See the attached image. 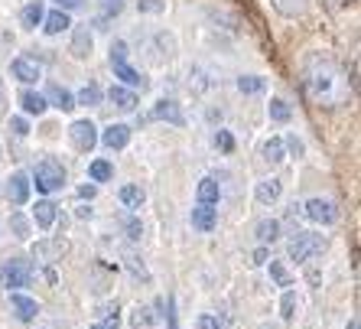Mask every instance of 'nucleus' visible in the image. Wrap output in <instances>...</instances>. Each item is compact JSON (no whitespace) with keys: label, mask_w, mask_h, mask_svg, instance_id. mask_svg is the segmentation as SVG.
<instances>
[{"label":"nucleus","mask_w":361,"mask_h":329,"mask_svg":"<svg viewBox=\"0 0 361 329\" xmlns=\"http://www.w3.org/2000/svg\"><path fill=\"white\" fill-rule=\"evenodd\" d=\"M150 323H153V313L147 310V306H137L134 316H130V326H134V329H147Z\"/></svg>","instance_id":"obj_36"},{"label":"nucleus","mask_w":361,"mask_h":329,"mask_svg":"<svg viewBox=\"0 0 361 329\" xmlns=\"http://www.w3.org/2000/svg\"><path fill=\"white\" fill-rule=\"evenodd\" d=\"M195 329H221V326H219V320H215V316H209V313H205V316H199Z\"/></svg>","instance_id":"obj_46"},{"label":"nucleus","mask_w":361,"mask_h":329,"mask_svg":"<svg viewBox=\"0 0 361 329\" xmlns=\"http://www.w3.org/2000/svg\"><path fill=\"white\" fill-rule=\"evenodd\" d=\"M254 235H257V241H261V245H274V241L280 238V222H277V219H264V222H257Z\"/></svg>","instance_id":"obj_21"},{"label":"nucleus","mask_w":361,"mask_h":329,"mask_svg":"<svg viewBox=\"0 0 361 329\" xmlns=\"http://www.w3.org/2000/svg\"><path fill=\"white\" fill-rule=\"evenodd\" d=\"M270 277L277 280L280 287H290V284H293V277H290V270H286L280 261H270Z\"/></svg>","instance_id":"obj_35"},{"label":"nucleus","mask_w":361,"mask_h":329,"mask_svg":"<svg viewBox=\"0 0 361 329\" xmlns=\"http://www.w3.org/2000/svg\"><path fill=\"white\" fill-rule=\"evenodd\" d=\"M52 222H56V205H52L49 199L36 203V225H39V228H52Z\"/></svg>","instance_id":"obj_27"},{"label":"nucleus","mask_w":361,"mask_h":329,"mask_svg":"<svg viewBox=\"0 0 361 329\" xmlns=\"http://www.w3.org/2000/svg\"><path fill=\"white\" fill-rule=\"evenodd\" d=\"M56 329H66V326H56Z\"/></svg>","instance_id":"obj_55"},{"label":"nucleus","mask_w":361,"mask_h":329,"mask_svg":"<svg viewBox=\"0 0 361 329\" xmlns=\"http://www.w3.org/2000/svg\"><path fill=\"white\" fill-rule=\"evenodd\" d=\"M124 228H127V238H140L143 235V225L137 219H124Z\"/></svg>","instance_id":"obj_43"},{"label":"nucleus","mask_w":361,"mask_h":329,"mask_svg":"<svg viewBox=\"0 0 361 329\" xmlns=\"http://www.w3.org/2000/svg\"><path fill=\"white\" fill-rule=\"evenodd\" d=\"M127 268L134 270V274H140L143 280H147V270H143V264H140V258H137V254H130L127 251Z\"/></svg>","instance_id":"obj_42"},{"label":"nucleus","mask_w":361,"mask_h":329,"mask_svg":"<svg viewBox=\"0 0 361 329\" xmlns=\"http://www.w3.org/2000/svg\"><path fill=\"white\" fill-rule=\"evenodd\" d=\"M150 118H153V121H169V124H176V127H183V124H185L183 111H179V104L173 102V98H160V102L153 104Z\"/></svg>","instance_id":"obj_8"},{"label":"nucleus","mask_w":361,"mask_h":329,"mask_svg":"<svg viewBox=\"0 0 361 329\" xmlns=\"http://www.w3.org/2000/svg\"><path fill=\"white\" fill-rule=\"evenodd\" d=\"M238 92H241V95L264 92V78L261 76H241V78H238Z\"/></svg>","instance_id":"obj_32"},{"label":"nucleus","mask_w":361,"mask_h":329,"mask_svg":"<svg viewBox=\"0 0 361 329\" xmlns=\"http://www.w3.org/2000/svg\"><path fill=\"white\" fill-rule=\"evenodd\" d=\"M270 121H277V124H286V121L293 118V108L283 102V98H270Z\"/></svg>","instance_id":"obj_26"},{"label":"nucleus","mask_w":361,"mask_h":329,"mask_svg":"<svg viewBox=\"0 0 361 329\" xmlns=\"http://www.w3.org/2000/svg\"><path fill=\"white\" fill-rule=\"evenodd\" d=\"M283 147H286V150H290V153H293V157H302V140H300V137H296V134H290V137H286V140H283Z\"/></svg>","instance_id":"obj_41"},{"label":"nucleus","mask_w":361,"mask_h":329,"mask_svg":"<svg viewBox=\"0 0 361 329\" xmlns=\"http://www.w3.org/2000/svg\"><path fill=\"white\" fill-rule=\"evenodd\" d=\"M101 98H104V92H101L98 85H85L82 92H78L75 104H88V108H94V104H101Z\"/></svg>","instance_id":"obj_29"},{"label":"nucleus","mask_w":361,"mask_h":329,"mask_svg":"<svg viewBox=\"0 0 361 329\" xmlns=\"http://www.w3.org/2000/svg\"><path fill=\"white\" fill-rule=\"evenodd\" d=\"M33 277V264L26 261V258H7L4 268H0V280H4V287L7 290H17V287H26Z\"/></svg>","instance_id":"obj_4"},{"label":"nucleus","mask_w":361,"mask_h":329,"mask_svg":"<svg viewBox=\"0 0 361 329\" xmlns=\"http://www.w3.org/2000/svg\"><path fill=\"white\" fill-rule=\"evenodd\" d=\"M306 277H310V284H319V270L310 268V270H306Z\"/></svg>","instance_id":"obj_53"},{"label":"nucleus","mask_w":361,"mask_h":329,"mask_svg":"<svg viewBox=\"0 0 361 329\" xmlns=\"http://www.w3.org/2000/svg\"><path fill=\"white\" fill-rule=\"evenodd\" d=\"M209 78H205V72H202V68H192V72H189V88H195V92H205V88H209Z\"/></svg>","instance_id":"obj_38"},{"label":"nucleus","mask_w":361,"mask_h":329,"mask_svg":"<svg viewBox=\"0 0 361 329\" xmlns=\"http://www.w3.org/2000/svg\"><path fill=\"white\" fill-rule=\"evenodd\" d=\"M59 4V10H78V7H85V0H56Z\"/></svg>","instance_id":"obj_48"},{"label":"nucleus","mask_w":361,"mask_h":329,"mask_svg":"<svg viewBox=\"0 0 361 329\" xmlns=\"http://www.w3.org/2000/svg\"><path fill=\"white\" fill-rule=\"evenodd\" d=\"M215 147H221L225 153H231L235 150V137L228 134V131H219V134H215Z\"/></svg>","instance_id":"obj_39"},{"label":"nucleus","mask_w":361,"mask_h":329,"mask_svg":"<svg viewBox=\"0 0 361 329\" xmlns=\"http://www.w3.org/2000/svg\"><path fill=\"white\" fill-rule=\"evenodd\" d=\"M7 199L13 205H23L26 199H30V177H26V173H13V177H10Z\"/></svg>","instance_id":"obj_16"},{"label":"nucleus","mask_w":361,"mask_h":329,"mask_svg":"<svg viewBox=\"0 0 361 329\" xmlns=\"http://www.w3.org/2000/svg\"><path fill=\"white\" fill-rule=\"evenodd\" d=\"M267 258H270L267 248H257V251H254V261H251V264H267Z\"/></svg>","instance_id":"obj_50"},{"label":"nucleus","mask_w":361,"mask_h":329,"mask_svg":"<svg viewBox=\"0 0 361 329\" xmlns=\"http://www.w3.org/2000/svg\"><path fill=\"white\" fill-rule=\"evenodd\" d=\"M10 228H13V235L17 238H30V222H26L20 212L17 215H10Z\"/></svg>","instance_id":"obj_37"},{"label":"nucleus","mask_w":361,"mask_h":329,"mask_svg":"<svg viewBox=\"0 0 361 329\" xmlns=\"http://www.w3.org/2000/svg\"><path fill=\"white\" fill-rule=\"evenodd\" d=\"M92 329H118V316H104V320L94 323Z\"/></svg>","instance_id":"obj_47"},{"label":"nucleus","mask_w":361,"mask_h":329,"mask_svg":"<svg viewBox=\"0 0 361 329\" xmlns=\"http://www.w3.org/2000/svg\"><path fill=\"white\" fill-rule=\"evenodd\" d=\"M20 104H23L26 114H42V111H46V98H42V95H36V92H30V88H23V92H20Z\"/></svg>","instance_id":"obj_24"},{"label":"nucleus","mask_w":361,"mask_h":329,"mask_svg":"<svg viewBox=\"0 0 361 329\" xmlns=\"http://www.w3.org/2000/svg\"><path fill=\"white\" fill-rule=\"evenodd\" d=\"M280 193H283V183L280 179H264V183H257V203H277Z\"/></svg>","instance_id":"obj_23"},{"label":"nucleus","mask_w":361,"mask_h":329,"mask_svg":"<svg viewBox=\"0 0 361 329\" xmlns=\"http://www.w3.org/2000/svg\"><path fill=\"white\" fill-rule=\"evenodd\" d=\"M92 46H94V36L88 26H75V33H72V46L68 52L75 56V59H88L92 56Z\"/></svg>","instance_id":"obj_10"},{"label":"nucleus","mask_w":361,"mask_h":329,"mask_svg":"<svg viewBox=\"0 0 361 329\" xmlns=\"http://www.w3.org/2000/svg\"><path fill=\"white\" fill-rule=\"evenodd\" d=\"M302 215L312 222H322V225H332L336 222V209H332V203H326V199H312V203L302 205Z\"/></svg>","instance_id":"obj_11"},{"label":"nucleus","mask_w":361,"mask_h":329,"mask_svg":"<svg viewBox=\"0 0 361 329\" xmlns=\"http://www.w3.org/2000/svg\"><path fill=\"white\" fill-rule=\"evenodd\" d=\"M150 42H153V52H157V56H153V62H169L173 56H176V36L166 33V30L153 33Z\"/></svg>","instance_id":"obj_9"},{"label":"nucleus","mask_w":361,"mask_h":329,"mask_svg":"<svg viewBox=\"0 0 361 329\" xmlns=\"http://www.w3.org/2000/svg\"><path fill=\"white\" fill-rule=\"evenodd\" d=\"M68 137H72V144H75V150L88 153L94 144H98V127H94L92 121H75V124L68 127Z\"/></svg>","instance_id":"obj_6"},{"label":"nucleus","mask_w":361,"mask_h":329,"mask_svg":"<svg viewBox=\"0 0 361 329\" xmlns=\"http://www.w3.org/2000/svg\"><path fill=\"white\" fill-rule=\"evenodd\" d=\"M215 222H219V212L212 209L209 203H199L192 209V225L199 228V232H212V228H215Z\"/></svg>","instance_id":"obj_17"},{"label":"nucleus","mask_w":361,"mask_h":329,"mask_svg":"<svg viewBox=\"0 0 361 329\" xmlns=\"http://www.w3.org/2000/svg\"><path fill=\"white\" fill-rule=\"evenodd\" d=\"M264 160L274 163V167L286 160V147H283V140H280V137H270L267 144H264Z\"/></svg>","instance_id":"obj_25"},{"label":"nucleus","mask_w":361,"mask_h":329,"mask_svg":"<svg viewBox=\"0 0 361 329\" xmlns=\"http://www.w3.org/2000/svg\"><path fill=\"white\" fill-rule=\"evenodd\" d=\"M42 17H46V10H42L39 0H33V4H26V7L20 10V23H23L26 30H36V26L42 23Z\"/></svg>","instance_id":"obj_22"},{"label":"nucleus","mask_w":361,"mask_h":329,"mask_svg":"<svg viewBox=\"0 0 361 329\" xmlns=\"http://www.w3.org/2000/svg\"><path fill=\"white\" fill-rule=\"evenodd\" d=\"M137 10H140V13H160L163 0H137Z\"/></svg>","instance_id":"obj_40"},{"label":"nucleus","mask_w":361,"mask_h":329,"mask_svg":"<svg viewBox=\"0 0 361 329\" xmlns=\"http://www.w3.org/2000/svg\"><path fill=\"white\" fill-rule=\"evenodd\" d=\"M68 251V241L66 238H46V241H36L33 245V258L36 261H62V254Z\"/></svg>","instance_id":"obj_7"},{"label":"nucleus","mask_w":361,"mask_h":329,"mask_svg":"<svg viewBox=\"0 0 361 329\" xmlns=\"http://www.w3.org/2000/svg\"><path fill=\"white\" fill-rule=\"evenodd\" d=\"M10 72H13V78L23 82V85H33L36 78H39V66L30 62V59H23V56H17V59L10 62Z\"/></svg>","instance_id":"obj_14"},{"label":"nucleus","mask_w":361,"mask_h":329,"mask_svg":"<svg viewBox=\"0 0 361 329\" xmlns=\"http://www.w3.org/2000/svg\"><path fill=\"white\" fill-rule=\"evenodd\" d=\"M270 4L277 7L280 17H290V20L302 17V13L310 10V0H270Z\"/></svg>","instance_id":"obj_20"},{"label":"nucleus","mask_w":361,"mask_h":329,"mask_svg":"<svg viewBox=\"0 0 361 329\" xmlns=\"http://www.w3.org/2000/svg\"><path fill=\"white\" fill-rule=\"evenodd\" d=\"M101 313H104V316H118V304H104Z\"/></svg>","instance_id":"obj_52"},{"label":"nucleus","mask_w":361,"mask_h":329,"mask_svg":"<svg viewBox=\"0 0 361 329\" xmlns=\"http://www.w3.org/2000/svg\"><path fill=\"white\" fill-rule=\"evenodd\" d=\"M42 98H46V104H52V108H59V111H72V108H75V95L66 92L62 85H49Z\"/></svg>","instance_id":"obj_13"},{"label":"nucleus","mask_w":361,"mask_h":329,"mask_svg":"<svg viewBox=\"0 0 361 329\" xmlns=\"http://www.w3.org/2000/svg\"><path fill=\"white\" fill-rule=\"evenodd\" d=\"M329 248V241L322 235H312V232H296V238L290 241V258L293 261H310L312 254H322Z\"/></svg>","instance_id":"obj_3"},{"label":"nucleus","mask_w":361,"mask_h":329,"mask_svg":"<svg viewBox=\"0 0 361 329\" xmlns=\"http://www.w3.org/2000/svg\"><path fill=\"white\" fill-rule=\"evenodd\" d=\"M88 173H92L94 183H108V179L114 177V167H111L108 160H94L92 167H88Z\"/></svg>","instance_id":"obj_33"},{"label":"nucleus","mask_w":361,"mask_h":329,"mask_svg":"<svg viewBox=\"0 0 361 329\" xmlns=\"http://www.w3.org/2000/svg\"><path fill=\"white\" fill-rule=\"evenodd\" d=\"M280 316H283L286 323L296 316V294H293V290H286V294L280 297Z\"/></svg>","instance_id":"obj_34"},{"label":"nucleus","mask_w":361,"mask_h":329,"mask_svg":"<svg viewBox=\"0 0 361 329\" xmlns=\"http://www.w3.org/2000/svg\"><path fill=\"white\" fill-rule=\"evenodd\" d=\"M111 104L121 111H134L137 108V95L130 92V88H124V85H111V92H108Z\"/></svg>","instance_id":"obj_19"},{"label":"nucleus","mask_w":361,"mask_h":329,"mask_svg":"<svg viewBox=\"0 0 361 329\" xmlns=\"http://www.w3.org/2000/svg\"><path fill=\"white\" fill-rule=\"evenodd\" d=\"M10 127H13V134H17V137H26V134H30V124H26L23 118H10Z\"/></svg>","instance_id":"obj_45"},{"label":"nucleus","mask_w":361,"mask_h":329,"mask_svg":"<svg viewBox=\"0 0 361 329\" xmlns=\"http://www.w3.org/2000/svg\"><path fill=\"white\" fill-rule=\"evenodd\" d=\"M261 329H277V326H267V323H264V326H261Z\"/></svg>","instance_id":"obj_54"},{"label":"nucleus","mask_w":361,"mask_h":329,"mask_svg":"<svg viewBox=\"0 0 361 329\" xmlns=\"http://www.w3.org/2000/svg\"><path fill=\"white\" fill-rule=\"evenodd\" d=\"M302 78H306V88H310L312 98H329L332 95V88H336V62H332V56H326V52H312V56H306V62H302Z\"/></svg>","instance_id":"obj_1"},{"label":"nucleus","mask_w":361,"mask_h":329,"mask_svg":"<svg viewBox=\"0 0 361 329\" xmlns=\"http://www.w3.org/2000/svg\"><path fill=\"white\" fill-rule=\"evenodd\" d=\"M166 323H169V329H179V323H176V300H173V297L166 300Z\"/></svg>","instance_id":"obj_44"},{"label":"nucleus","mask_w":361,"mask_h":329,"mask_svg":"<svg viewBox=\"0 0 361 329\" xmlns=\"http://www.w3.org/2000/svg\"><path fill=\"white\" fill-rule=\"evenodd\" d=\"M111 68H114V78H121L124 85H134V88H147V82H143V76L137 72L130 62H127V42L118 40L114 46H111Z\"/></svg>","instance_id":"obj_2"},{"label":"nucleus","mask_w":361,"mask_h":329,"mask_svg":"<svg viewBox=\"0 0 361 329\" xmlns=\"http://www.w3.org/2000/svg\"><path fill=\"white\" fill-rule=\"evenodd\" d=\"M127 140H130V127L127 124H111L101 134V144L108 147V150H121V147H127Z\"/></svg>","instance_id":"obj_15"},{"label":"nucleus","mask_w":361,"mask_h":329,"mask_svg":"<svg viewBox=\"0 0 361 329\" xmlns=\"http://www.w3.org/2000/svg\"><path fill=\"white\" fill-rule=\"evenodd\" d=\"M101 4V17H98V26L104 30V20H111V17H118L121 10H124V0H98Z\"/></svg>","instance_id":"obj_31"},{"label":"nucleus","mask_w":361,"mask_h":329,"mask_svg":"<svg viewBox=\"0 0 361 329\" xmlns=\"http://www.w3.org/2000/svg\"><path fill=\"white\" fill-rule=\"evenodd\" d=\"M143 199H147V196H143L140 186H124V189H121V203L130 205V209H140Z\"/></svg>","instance_id":"obj_30"},{"label":"nucleus","mask_w":361,"mask_h":329,"mask_svg":"<svg viewBox=\"0 0 361 329\" xmlns=\"http://www.w3.org/2000/svg\"><path fill=\"white\" fill-rule=\"evenodd\" d=\"M286 219H290V222H296V219H302V205H290V209H286Z\"/></svg>","instance_id":"obj_49"},{"label":"nucleus","mask_w":361,"mask_h":329,"mask_svg":"<svg viewBox=\"0 0 361 329\" xmlns=\"http://www.w3.org/2000/svg\"><path fill=\"white\" fill-rule=\"evenodd\" d=\"M94 193H98L94 186H82V189H78V196H82V199H94Z\"/></svg>","instance_id":"obj_51"},{"label":"nucleus","mask_w":361,"mask_h":329,"mask_svg":"<svg viewBox=\"0 0 361 329\" xmlns=\"http://www.w3.org/2000/svg\"><path fill=\"white\" fill-rule=\"evenodd\" d=\"M10 306L17 310V320H23V323L36 320V313H39V306H36L33 297L20 294V290H10Z\"/></svg>","instance_id":"obj_12"},{"label":"nucleus","mask_w":361,"mask_h":329,"mask_svg":"<svg viewBox=\"0 0 361 329\" xmlns=\"http://www.w3.org/2000/svg\"><path fill=\"white\" fill-rule=\"evenodd\" d=\"M36 189H42V193H56L62 183H66V167H62L59 160H42L36 163Z\"/></svg>","instance_id":"obj_5"},{"label":"nucleus","mask_w":361,"mask_h":329,"mask_svg":"<svg viewBox=\"0 0 361 329\" xmlns=\"http://www.w3.org/2000/svg\"><path fill=\"white\" fill-rule=\"evenodd\" d=\"M68 26H72V20H68V10H52V13H46V17H42V30H46L49 36L66 33Z\"/></svg>","instance_id":"obj_18"},{"label":"nucleus","mask_w":361,"mask_h":329,"mask_svg":"<svg viewBox=\"0 0 361 329\" xmlns=\"http://www.w3.org/2000/svg\"><path fill=\"white\" fill-rule=\"evenodd\" d=\"M219 196H221V189H219V183H215V179H202V183H199V203L215 205V203H219Z\"/></svg>","instance_id":"obj_28"}]
</instances>
